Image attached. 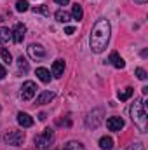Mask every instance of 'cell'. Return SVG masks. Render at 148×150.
Returning <instances> with one entry per match:
<instances>
[{
	"instance_id": "obj_1",
	"label": "cell",
	"mask_w": 148,
	"mask_h": 150,
	"mask_svg": "<svg viewBox=\"0 0 148 150\" xmlns=\"http://www.w3.org/2000/svg\"><path fill=\"white\" fill-rule=\"evenodd\" d=\"M110 33H111V26L108 23V19L101 18L94 23L92 30H91V38H89V45H91V51L96 52V54H101L108 42H110Z\"/></svg>"
},
{
	"instance_id": "obj_2",
	"label": "cell",
	"mask_w": 148,
	"mask_h": 150,
	"mask_svg": "<svg viewBox=\"0 0 148 150\" xmlns=\"http://www.w3.org/2000/svg\"><path fill=\"white\" fill-rule=\"evenodd\" d=\"M131 119L132 122L138 126V129L141 133H147V124H148V117H147V108L145 103L141 100H134V103L131 105Z\"/></svg>"
},
{
	"instance_id": "obj_3",
	"label": "cell",
	"mask_w": 148,
	"mask_h": 150,
	"mask_svg": "<svg viewBox=\"0 0 148 150\" xmlns=\"http://www.w3.org/2000/svg\"><path fill=\"white\" fill-rule=\"evenodd\" d=\"M52 142H54V131H52L51 127L44 129V133H40L38 136H35V147H37L38 150L51 149Z\"/></svg>"
},
{
	"instance_id": "obj_4",
	"label": "cell",
	"mask_w": 148,
	"mask_h": 150,
	"mask_svg": "<svg viewBox=\"0 0 148 150\" xmlns=\"http://www.w3.org/2000/svg\"><path fill=\"white\" fill-rule=\"evenodd\" d=\"M4 142H5L7 145H11V147H19V145L25 142V133L12 129V131H9V133L4 134Z\"/></svg>"
},
{
	"instance_id": "obj_5",
	"label": "cell",
	"mask_w": 148,
	"mask_h": 150,
	"mask_svg": "<svg viewBox=\"0 0 148 150\" xmlns=\"http://www.w3.org/2000/svg\"><path fill=\"white\" fill-rule=\"evenodd\" d=\"M101 122H103V108H94L85 117V126L89 129H96Z\"/></svg>"
},
{
	"instance_id": "obj_6",
	"label": "cell",
	"mask_w": 148,
	"mask_h": 150,
	"mask_svg": "<svg viewBox=\"0 0 148 150\" xmlns=\"http://www.w3.org/2000/svg\"><path fill=\"white\" fill-rule=\"evenodd\" d=\"M35 93H37V84L33 80H26L23 84V87H21V100L23 101H30V100H33Z\"/></svg>"
},
{
	"instance_id": "obj_7",
	"label": "cell",
	"mask_w": 148,
	"mask_h": 150,
	"mask_svg": "<svg viewBox=\"0 0 148 150\" xmlns=\"http://www.w3.org/2000/svg\"><path fill=\"white\" fill-rule=\"evenodd\" d=\"M28 56L32 59H44L45 58V49L40 45V44H30L28 45Z\"/></svg>"
},
{
	"instance_id": "obj_8",
	"label": "cell",
	"mask_w": 148,
	"mask_h": 150,
	"mask_svg": "<svg viewBox=\"0 0 148 150\" xmlns=\"http://www.w3.org/2000/svg\"><path fill=\"white\" fill-rule=\"evenodd\" d=\"M25 33H26V26H25L23 23H18V25L12 28V32H11V35H12V42H14V44H19V42H23Z\"/></svg>"
},
{
	"instance_id": "obj_9",
	"label": "cell",
	"mask_w": 148,
	"mask_h": 150,
	"mask_svg": "<svg viewBox=\"0 0 148 150\" xmlns=\"http://www.w3.org/2000/svg\"><path fill=\"white\" fill-rule=\"evenodd\" d=\"M108 61H110L115 68H118V70H122V68L125 67V61L122 59V56H120L117 51H111V52H110V58H108Z\"/></svg>"
},
{
	"instance_id": "obj_10",
	"label": "cell",
	"mask_w": 148,
	"mask_h": 150,
	"mask_svg": "<svg viewBox=\"0 0 148 150\" xmlns=\"http://www.w3.org/2000/svg\"><path fill=\"white\" fill-rule=\"evenodd\" d=\"M106 127H108L110 131H120V129L124 127L122 117H110V119L106 120Z\"/></svg>"
},
{
	"instance_id": "obj_11",
	"label": "cell",
	"mask_w": 148,
	"mask_h": 150,
	"mask_svg": "<svg viewBox=\"0 0 148 150\" xmlns=\"http://www.w3.org/2000/svg\"><path fill=\"white\" fill-rule=\"evenodd\" d=\"M18 124H19L21 127H32V126H33V119H32L30 113L19 112L18 113Z\"/></svg>"
},
{
	"instance_id": "obj_12",
	"label": "cell",
	"mask_w": 148,
	"mask_h": 150,
	"mask_svg": "<svg viewBox=\"0 0 148 150\" xmlns=\"http://www.w3.org/2000/svg\"><path fill=\"white\" fill-rule=\"evenodd\" d=\"M54 100V93L52 91H42L37 96V103L38 105H45V103H51Z\"/></svg>"
},
{
	"instance_id": "obj_13",
	"label": "cell",
	"mask_w": 148,
	"mask_h": 150,
	"mask_svg": "<svg viewBox=\"0 0 148 150\" xmlns=\"http://www.w3.org/2000/svg\"><path fill=\"white\" fill-rule=\"evenodd\" d=\"M63 74H65V61H63V59H56V61L52 63V75H54L56 79H59Z\"/></svg>"
},
{
	"instance_id": "obj_14",
	"label": "cell",
	"mask_w": 148,
	"mask_h": 150,
	"mask_svg": "<svg viewBox=\"0 0 148 150\" xmlns=\"http://www.w3.org/2000/svg\"><path fill=\"white\" fill-rule=\"evenodd\" d=\"M35 75H37L38 80H42L44 84L51 82V72H49L47 68H44V67H38L37 70H35Z\"/></svg>"
},
{
	"instance_id": "obj_15",
	"label": "cell",
	"mask_w": 148,
	"mask_h": 150,
	"mask_svg": "<svg viewBox=\"0 0 148 150\" xmlns=\"http://www.w3.org/2000/svg\"><path fill=\"white\" fill-rule=\"evenodd\" d=\"M72 18H73L75 21H80V19L84 18V11H82V5L75 4L73 7H72Z\"/></svg>"
},
{
	"instance_id": "obj_16",
	"label": "cell",
	"mask_w": 148,
	"mask_h": 150,
	"mask_svg": "<svg viewBox=\"0 0 148 150\" xmlns=\"http://www.w3.org/2000/svg\"><path fill=\"white\" fill-rule=\"evenodd\" d=\"M54 18H56L59 23H68V21L72 19V16H70L66 11H63V9H61V11H58V12L54 14Z\"/></svg>"
},
{
	"instance_id": "obj_17",
	"label": "cell",
	"mask_w": 148,
	"mask_h": 150,
	"mask_svg": "<svg viewBox=\"0 0 148 150\" xmlns=\"http://www.w3.org/2000/svg\"><path fill=\"white\" fill-rule=\"evenodd\" d=\"M99 147L103 150H111L113 149V140H111L110 136H103V138L99 140Z\"/></svg>"
},
{
	"instance_id": "obj_18",
	"label": "cell",
	"mask_w": 148,
	"mask_h": 150,
	"mask_svg": "<svg viewBox=\"0 0 148 150\" xmlns=\"http://www.w3.org/2000/svg\"><path fill=\"white\" fill-rule=\"evenodd\" d=\"M132 93H134L132 87H125L124 91H118V100H120V101H125V100H129V98L132 96Z\"/></svg>"
},
{
	"instance_id": "obj_19",
	"label": "cell",
	"mask_w": 148,
	"mask_h": 150,
	"mask_svg": "<svg viewBox=\"0 0 148 150\" xmlns=\"http://www.w3.org/2000/svg\"><path fill=\"white\" fill-rule=\"evenodd\" d=\"M9 38H12L11 30H9V28H5V26H0V44H5Z\"/></svg>"
},
{
	"instance_id": "obj_20",
	"label": "cell",
	"mask_w": 148,
	"mask_h": 150,
	"mask_svg": "<svg viewBox=\"0 0 148 150\" xmlns=\"http://www.w3.org/2000/svg\"><path fill=\"white\" fill-rule=\"evenodd\" d=\"M18 68H19V72H25V74L30 70L28 61H26V58H25V56H19V58H18Z\"/></svg>"
},
{
	"instance_id": "obj_21",
	"label": "cell",
	"mask_w": 148,
	"mask_h": 150,
	"mask_svg": "<svg viewBox=\"0 0 148 150\" xmlns=\"http://www.w3.org/2000/svg\"><path fill=\"white\" fill-rule=\"evenodd\" d=\"M63 150H85V149H84V145L80 142H68Z\"/></svg>"
},
{
	"instance_id": "obj_22",
	"label": "cell",
	"mask_w": 148,
	"mask_h": 150,
	"mask_svg": "<svg viewBox=\"0 0 148 150\" xmlns=\"http://www.w3.org/2000/svg\"><path fill=\"white\" fill-rule=\"evenodd\" d=\"M0 58H2V61H4L5 65H11V63H12V54H11L7 49H2V51H0Z\"/></svg>"
},
{
	"instance_id": "obj_23",
	"label": "cell",
	"mask_w": 148,
	"mask_h": 150,
	"mask_svg": "<svg viewBox=\"0 0 148 150\" xmlns=\"http://www.w3.org/2000/svg\"><path fill=\"white\" fill-rule=\"evenodd\" d=\"M28 9H30V7H28V2H26V0H18V2H16V11H18V12H26Z\"/></svg>"
},
{
	"instance_id": "obj_24",
	"label": "cell",
	"mask_w": 148,
	"mask_h": 150,
	"mask_svg": "<svg viewBox=\"0 0 148 150\" xmlns=\"http://www.w3.org/2000/svg\"><path fill=\"white\" fill-rule=\"evenodd\" d=\"M33 12H35V14L49 16V7H47V5H37V7H33Z\"/></svg>"
},
{
	"instance_id": "obj_25",
	"label": "cell",
	"mask_w": 148,
	"mask_h": 150,
	"mask_svg": "<svg viewBox=\"0 0 148 150\" xmlns=\"http://www.w3.org/2000/svg\"><path fill=\"white\" fill-rule=\"evenodd\" d=\"M136 77H138L140 80H147V72H145L143 68H136Z\"/></svg>"
},
{
	"instance_id": "obj_26",
	"label": "cell",
	"mask_w": 148,
	"mask_h": 150,
	"mask_svg": "<svg viewBox=\"0 0 148 150\" xmlns=\"http://www.w3.org/2000/svg\"><path fill=\"white\" fill-rule=\"evenodd\" d=\"M125 150H145V147L141 143H132V145H129Z\"/></svg>"
},
{
	"instance_id": "obj_27",
	"label": "cell",
	"mask_w": 148,
	"mask_h": 150,
	"mask_svg": "<svg viewBox=\"0 0 148 150\" xmlns=\"http://www.w3.org/2000/svg\"><path fill=\"white\" fill-rule=\"evenodd\" d=\"M65 33H66V35H73L75 33V26H66V28H65Z\"/></svg>"
},
{
	"instance_id": "obj_28",
	"label": "cell",
	"mask_w": 148,
	"mask_h": 150,
	"mask_svg": "<svg viewBox=\"0 0 148 150\" xmlns=\"http://www.w3.org/2000/svg\"><path fill=\"white\" fill-rule=\"evenodd\" d=\"M5 75H7V72H5V68H4V67L0 65V80H2V79H5Z\"/></svg>"
},
{
	"instance_id": "obj_29",
	"label": "cell",
	"mask_w": 148,
	"mask_h": 150,
	"mask_svg": "<svg viewBox=\"0 0 148 150\" xmlns=\"http://www.w3.org/2000/svg\"><path fill=\"white\" fill-rule=\"evenodd\" d=\"M54 2H56V4H59V5H66L70 0H54Z\"/></svg>"
},
{
	"instance_id": "obj_30",
	"label": "cell",
	"mask_w": 148,
	"mask_h": 150,
	"mask_svg": "<svg viewBox=\"0 0 148 150\" xmlns=\"http://www.w3.org/2000/svg\"><path fill=\"white\" fill-rule=\"evenodd\" d=\"M38 119H40V120H45V119H47V115H45V113L42 112L40 115H38Z\"/></svg>"
},
{
	"instance_id": "obj_31",
	"label": "cell",
	"mask_w": 148,
	"mask_h": 150,
	"mask_svg": "<svg viewBox=\"0 0 148 150\" xmlns=\"http://www.w3.org/2000/svg\"><path fill=\"white\" fill-rule=\"evenodd\" d=\"M136 4H140V5H143V4H147V0H134Z\"/></svg>"
},
{
	"instance_id": "obj_32",
	"label": "cell",
	"mask_w": 148,
	"mask_h": 150,
	"mask_svg": "<svg viewBox=\"0 0 148 150\" xmlns=\"http://www.w3.org/2000/svg\"><path fill=\"white\" fill-rule=\"evenodd\" d=\"M0 110H2V107H0Z\"/></svg>"
}]
</instances>
